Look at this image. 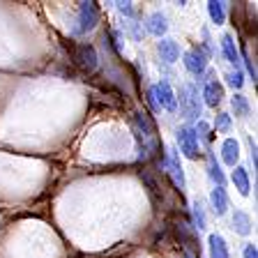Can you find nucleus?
I'll return each mask as SVG.
<instances>
[{
    "label": "nucleus",
    "instance_id": "nucleus-1",
    "mask_svg": "<svg viewBox=\"0 0 258 258\" xmlns=\"http://www.w3.org/2000/svg\"><path fill=\"white\" fill-rule=\"evenodd\" d=\"M134 132L139 139V148H141V159H150L155 155V150L159 148V141L155 134V124L145 113H136L134 115Z\"/></svg>",
    "mask_w": 258,
    "mask_h": 258
},
{
    "label": "nucleus",
    "instance_id": "nucleus-2",
    "mask_svg": "<svg viewBox=\"0 0 258 258\" xmlns=\"http://www.w3.org/2000/svg\"><path fill=\"white\" fill-rule=\"evenodd\" d=\"M180 111L184 113V118H199L201 115V97L196 86L191 83H184L180 88Z\"/></svg>",
    "mask_w": 258,
    "mask_h": 258
},
{
    "label": "nucleus",
    "instance_id": "nucleus-3",
    "mask_svg": "<svg viewBox=\"0 0 258 258\" xmlns=\"http://www.w3.org/2000/svg\"><path fill=\"white\" fill-rule=\"evenodd\" d=\"M177 136V143H180V152L189 159H199V139H196V132L194 127H180L175 132Z\"/></svg>",
    "mask_w": 258,
    "mask_h": 258
},
{
    "label": "nucleus",
    "instance_id": "nucleus-4",
    "mask_svg": "<svg viewBox=\"0 0 258 258\" xmlns=\"http://www.w3.org/2000/svg\"><path fill=\"white\" fill-rule=\"evenodd\" d=\"M99 21V7L97 3H81L79 7V26H76V32H88L97 26Z\"/></svg>",
    "mask_w": 258,
    "mask_h": 258
},
{
    "label": "nucleus",
    "instance_id": "nucleus-5",
    "mask_svg": "<svg viewBox=\"0 0 258 258\" xmlns=\"http://www.w3.org/2000/svg\"><path fill=\"white\" fill-rule=\"evenodd\" d=\"M74 62L79 64L83 72H95L97 70V51L90 44H79L74 48Z\"/></svg>",
    "mask_w": 258,
    "mask_h": 258
},
{
    "label": "nucleus",
    "instance_id": "nucleus-6",
    "mask_svg": "<svg viewBox=\"0 0 258 258\" xmlns=\"http://www.w3.org/2000/svg\"><path fill=\"white\" fill-rule=\"evenodd\" d=\"M184 67H187L191 74L203 76L205 67H208V55L201 51V48H189L184 53Z\"/></svg>",
    "mask_w": 258,
    "mask_h": 258
},
{
    "label": "nucleus",
    "instance_id": "nucleus-7",
    "mask_svg": "<svg viewBox=\"0 0 258 258\" xmlns=\"http://www.w3.org/2000/svg\"><path fill=\"white\" fill-rule=\"evenodd\" d=\"M155 92H157V104H159V108H166V111H171V113L175 111L177 97H175V92H173L168 81H161L159 86H155Z\"/></svg>",
    "mask_w": 258,
    "mask_h": 258
},
{
    "label": "nucleus",
    "instance_id": "nucleus-8",
    "mask_svg": "<svg viewBox=\"0 0 258 258\" xmlns=\"http://www.w3.org/2000/svg\"><path fill=\"white\" fill-rule=\"evenodd\" d=\"M203 97H205V104H208L210 108H217L221 102H224V86H221L217 79L208 81L203 88Z\"/></svg>",
    "mask_w": 258,
    "mask_h": 258
},
{
    "label": "nucleus",
    "instance_id": "nucleus-9",
    "mask_svg": "<svg viewBox=\"0 0 258 258\" xmlns=\"http://www.w3.org/2000/svg\"><path fill=\"white\" fill-rule=\"evenodd\" d=\"M166 168H168V173H171V177H173V182H175V187L184 189V173H182V166H180V161H177V152L173 150V148H168Z\"/></svg>",
    "mask_w": 258,
    "mask_h": 258
},
{
    "label": "nucleus",
    "instance_id": "nucleus-10",
    "mask_svg": "<svg viewBox=\"0 0 258 258\" xmlns=\"http://www.w3.org/2000/svg\"><path fill=\"white\" fill-rule=\"evenodd\" d=\"M210 203H212V210H215L217 217L226 215V210H228V196H226V189L224 187L212 189V191H210Z\"/></svg>",
    "mask_w": 258,
    "mask_h": 258
},
{
    "label": "nucleus",
    "instance_id": "nucleus-11",
    "mask_svg": "<svg viewBox=\"0 0 258 258\" xmlns=\"http://www.w3.org/2000/svg\"><path fill=\"white\" fill-rule=\"evenodd\" d=\"M145 28H148V32H150V35H155V37H161V35L166 32V28H168L166 16L161 14V12H155V14L148 16V21H145Z\"/></svg>",
    "mask_w": 258,
    "mask_h": 258
},
{
    "label": "nucleus",
    "instance_id": "nucleus-12",
    "mask_svg": "<svg viewBox=\"0 0 258 258\" xmlns=\"http://www.w3.org/2000/svg\"><path fill=\"white\" fill-rule=\"evenodd\" d=\"M208 244H210V258H231L228 256V247H226L224 237L219 233H212L208 237Z\"/></svg>",
    "mask_w": 258,
    "mask_h": 258
},
{
    "label": "nucleus",
    "instance_id": "nucleus-13",
    "mask_svg": "<svg viewBox=\"0 0 258 258\" xmlns=\"http://www.w3.org/2000/svg\"><path fill=\"white\" fill-rule=\"evenodd\" d=\"M221 157L228 166H235V161L240 159V143L235 139H226L221 145Z\"/></svg>",
    "mask_w": 258,
    "mask_h": 258
},
{
    "label": "nucleus",
    "instance_id": "nucleus-14",
    "mask_svg": "<svg viewBox=\"0 0 258 258\" xmlns=\"http://www.w3.org/2000/svg\"><path fill=\"white\" fill-rule=\"evenodd\" d=\"M221 48H224V53H226V58H228V62L231 64H235V70H240V51H237V46H235V42H233V37L231 35H224L221 37Z\"/></svg>",
    "mask_w": 258,
    "mask_h": 258
},
{
    "label": "nucleus",
    "instance_id": "nucleus-15",
    "mask_svg": "<svg viewBox=\"0 0 258 258\" xmlns=\"http://www.w3.org/2000/svg\"><path fill=\"white\" fill-rule=\"evenodd\" d=\"M231 180H233V184H235V189H237V191H240L242 196H247V194H249V189H251V182H249V173H247V168L237 166L235 171H233Z\"/></svg>",
    "mask_w": 258,
    "mask_h": 258
},
{
    "label": "nucleus",
    "instance_id": "nucleus-16",
    "mask_svg": "<svg viewBox=\"0 0 258 258\" xmlns=\"http://www.w3.org/2000/svg\"><path fill=\"white\" fill-rule=\"evenodd\" d=\"M157 48H159V53H161V60H166V62H175L180 58V46L173 39H161Z\"/></svg>",
    "mask_w": 258,
    "mask_h": 258
},
{
    "label": "nucleus",
    "instance_id": "nucleus-17",
    "mask_svg": "<svg viewBox=\"0 0 258 258\" xmlns=\"http://www.w3.org/2000/svg\"><path fill=\"white\" fill-rule=\"evenodd\" d=\"M233 231L240 233V235H249L251 233V219H249L247 212L237 210L235 215H233Z\"/></svg>",
    "mask_w": 258,
    "mask_h": 258
},
{
    "label": "nucleus",
    "instance_id": "nucleus-18",
    "mask_svg": "<svg viewBox=\"0 0 258 258\" xmlns=\"http://www.w3.org/2000/svg\"><path fill=\"white\" fill-rule=\"evenodd\" d=\"M208 171H210V177L217 182V187H224L226 177H224V173H221V166L217 164V157L212 155V152L208 155Z\"/></svg>",
    "mask_w": 258,
    "mask_h": 258
},
{
    "label": "nucleus",
    "instance_id": "nucleus-19",
    "mask_svg": "<svg viewBox=\"0 0 258 258\" xmlns=\"http://www.w3.org/2000/svg\"><path fill=\"white\" fill-rule=\"evenodd\" d=\"M224 5L226 3H217V0H210L208 3V12H210V19L217 23V26H221L224 23V19H226V14H224Z\"/></svg>",
    "mask_w": 258,
    "mask_h": 258
},
{
    "label": "nucleus",
    "instance_id": "nucleus-20",
    "mask_svg": "<svg viewBox=\"0 0 258 258\" xmlns=\"http://www.w3.org/2000/svg\"><path fill=\"white\" fill-rule=\"evenodd\" d=\"M231 104H233V108H235V115H240V118H247L249 115V102L244 95H235L231 99Z\"/></svg>",
    "mask_w": 258,
    "mask_h": 258
},
{
    "label": "nucleus",
    "instance_id": "nucleus-21",
    "mask_svg": "<svg viewBox=\"0 0 258 258\" xmlns=\"http://www.w3.org/2000/svg\"><path fill=\"white\" fill-rule=\"evenodd\" d=\"M215 129L221 132V134H226V132L231 129V115H228V113H219L215 120Z\"/></svg>",
    "mask_w": 258,
    "mask_h": 258
},
{
    "label": "nucleus",
    "instance_id": "nucleus-22",
    "mask_svg": "<svg viewBox=\"0 0 258 258\" xmlns=\"http://www.w3.org/2000/svg\"><path fill=\"white\" fill-rule=\"evenodd\" d=\"M196 139H205V141H210L212 139V134H210V124L205 122V120H199V124H196Z\"/></svg>",
    "mask_w": 258,
    "mask_h": 258
},
{
    "label": "nucleus",
    "instance_id": "nucleus-23",
    "mask_svg": "<svg viewBox=\"0 0 258 258\" xmlns=\"http://www.w3.org/2000/svg\"><path fill=\"white\" fill-rule=\"evenodd\" d=\"M226 79H228V83H231L233 88H237V90H240L242 83H244V76H242V72H240V70L228 72V74H226Z\"/></svg>",
    "mask_w": 258,
    "mask_h": 258
},
{
    "label": "nucleus",
    "instance_id": "nucleus-24",
    "mask_svg": "<svg viewBox=\"0 0 258 258\" xmlns=\"http://www.w3.org/2000/svg\"><path fill=\"white\" fill-rule=\"evenodd\" d=\"M194 217H196V226H199V231H203L205 228V215H203L201 203H194Z\"/></svg>",
    "mask_w": 258,
    "mask_h": 258
},
{
    "label": "nucleus",
    "instance_id": "nucleus-25",
    "mask_svg": "<svg viewBox=\"0 0 258 258\" xmlns=\"http://www.w3.org/2000/svg\"><path fill=\"white\" fill-rule=\"evenodd\" d=\"M115 5H118V10L122 12V14H127V16H134L136 14L134 3H115Z\"/></svg>",
    "mask_w": 258,
    "mask_h": 258
},
{
    "label": "nucleus",
    "instance_id": "nucleus-26",
    "mask_svg": "<svg viewBox=\"0 0 258 258\" xmlns=\"http://www.w3.org/2000/svg\"><path fill=\"white\" fill-rule=\"evenodd\" d=\"M148 102H150V106L155 108H159V104H157V92H155V88H150V90H148Z\"/></svg>",
    "mask_w": 258,
    "mask_h": 258
},
{
    "label": "nucleus",
    "instance_id": "nucleus-27",
    "mask_svg": "<svg viewBox=\"0 0 258 258\" xmlns=\"http://www.w3.org/2000/svg\"><path fill=\"white\" fill-rule=\"evenodd\" d=\"M244 258H258L256 244H247V247H244Z\"/></svg>",
    "mask_w": 258,
    "mask_h": 258
},
{
    "label": "nucleus",
    "instance_id": "nucleus-28",
    "mask_svg": "<svg viewBox=\"0 0 258 258\" xmlns=\"http://www.w3.org/2000/svg\"><path fill=\"white\" fill-rule=\"evenodd\" d=\"M244 64H247V72L253 76V81H256V67H253V62H251V60H249L247 51H244Z\"/></svg>",
    "mask_w": 258,
    "mask_h": 258
}]
</instances>
